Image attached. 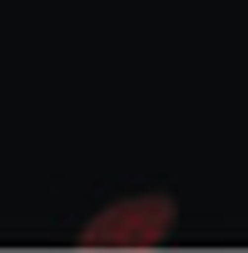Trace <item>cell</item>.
I'll use <instances>...</instances> for the list:
<instances>
[{"label": "cell", "instance_id": "obj_1", "mask_svg": "<svg viewBox=\"0 0 248 253\" xmlns=\"http://www.w3.org/2000/svg\"><path fill=\"white\" fill-rule=\"evenodd\" d=\"M179 223V204L169 194H134V199H119L104 204L84 228L80 243L84 248H159Z\"/></svg>", "mask_w": 248, "mask_h": 253}]
</instances>
